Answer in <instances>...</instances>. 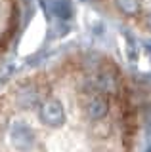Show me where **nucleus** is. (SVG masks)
Instances as JSON below:
<instances>
[{
    "mask_svg": "<svg viewBox=\"0 0 151 152\" xmlns=\"http://www.w3.org/2000/svg\"><path fill=\"white\" fill-rule=\"evenodd\" d=\"M140 101L111 53L75 48L0 84V152H136Z\"/></svg>",
    "mask_w": 151,
    "mask_h": 152,
    "instance_id": "nucleus-1",
    "label": "nucleus"
},
{
    "mask_svg": "<svg viewBox=\"0 0 151 152\" xmlns=\"http://www.w3.org/2000/svg\"><path fill=\"white\" fill-rule=\"evenodd\" d=\"M109 15L151 40V0H96Z\"/></svg>",
    "mask_w": 151,
    "mask_h": 152,
    "instance_id": "nucleus-2",
    "label": "nucleus"
},
{
    "mask_svg": "<svg viewBox=\"0 0 151 152\" xmlns=\"http://www.w3.org/2000/svg\"><path fill=\"white\" fill-rule=\"evenodd\" d=\"M25 0H0V63L13 46L21 27Z\"/></svg>",
    "mask_w": 151,
    "mask_h": 152,
    "instance_id": "nucleus-3",
    "label": "nucleus"
}]
</instances>
